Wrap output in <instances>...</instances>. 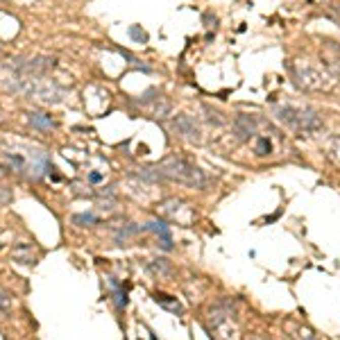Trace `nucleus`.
Segmentation results:
<instances>
[{
  "label": "nucleus",
  "instance_id": "f257e3e1",
  "mask_svg": "<svg viewBox=\"0 0 340 340\" xmlns=\"http://www.w3.org/2000/svg\"><path fill=\"white\" fill-rule=\"evenodd\" d=\"M152 177H163V179H173L179 184H188V186L202 188L209 184V177L202 173L197 166L184 161V159H168V161L159 163L157 168H152Z\"/></svg>",
  "mask_w": 340,
  "mask_h": 340
},
{
  "label": "nucleus",
  "instance_id": "f03ea898",
  "mask_svg": "<svg viewBox=\"0 0 340 340\" xmlns=\"http://www.w3.org/2000/svg\"><path fill=\"white\" fill-rule=\"evenodd\" d=\"M143 229H145V231H154V234L161 238L163 250H170V247H173V238H170V231H168V227L163 225L161 220H159V222H150V225H145Z\"/></svg>",
  "mask_w": 340,
  "mask_h": 340
},
{
  "label": "nucleus",
  "instance_id": "7ed1b4c3",
  "mask_svg": "<svg viewBox=\"0 0 340 340\" xmlns=\"http://www.w3.org/2000/svg\"><path fill=\"white\" fill-rule=\"evenodd\" d=\"M154 302L161 304L163 309L173 311L175 315L182 313V306H179V302H177V299H173V297H170V295H166V293H154Z\"/></svg>",
  "mask_w": 340,
  "mask_h": 340
},
{
  "label": "nucleus",
  "instance_id": "20e7f679",
  "mask_svg": "<svg viewBox=\"0 0 340 340\" xmlns=\"http://www.w3.org/2000/svg\"><path fill=\"white\" fill-rule=\"evenodd\" d=\"M27 118H30L32 127H37V129H50V127H55V123H52L50 116H43V114H27Z\"/></svg>",
  "mask_w": 340,
  "mask_h": 340
},
{
  "label": "nucleus",
  "instance_id": "39448f33",
  "mask_svg": "<svg viewBox=\"0 0 340 340\" xmlns=\"http://www.w3.org/2000/svg\"><path fill=\"white\" fill-rule=\"evenodd\" d=\"M109 284H111V288H114L116 306H118V309H125V306H127V293L120 290V286H118V281H116V279H109Z\"/></svg>",
  "mask_w": 340,
  "mask_h": 340
},
{
  "label": "nucleus",
  "instance_id": "423d86ee",
  "mask_svg": "<svg viewBox=\"0 0 340 340\" xmlns=\"http://www.w3.org/2000/svg\"><path fill=\"white\" fill-rule=\"evenodd\" d=\"M27 252H30V247L27 245H21L14 250V259H18L21 263H34V256H27Z\"/></svg>",
  "mask_w": 340,
  "mask_h": 340
},
{
  "label": "nucleus",
  "instance_id": "0eeeda50",
  "mask_svg": "<svg viewBox=\"0 0 340 340\" xmlns=\"http://www.w3.org/2000/svg\"><path fill=\"white\" fill-rule=\"evenodd\" d=\"M73 222H75V225H95L98 218H95L93 213H77V216H73Z\"/></svg>",
  "mask_w": 340,
  "mask_h": 340
},
{
  "label": "nucleus",
  "instance_id": "6e6552de",
  "mask_svg": "<svg viewBox=\"0 0 340 340\" xmlns=\"http://www.w3.org/2000/svg\"><path fill=\"white\" fill-rule=\"evenodd\" d=\"M129 37H132V39H136V41H141V43H145V41H148V37H145V32H143V30H139V27H136V25H132V27H129Z\"/></svg>",
  "mask_w": 340,
  "mask_h": 340
},
{
  "label": "nucleus",
  "instance_id": "1a4fd4ad",
  "mask_svg": "<svg viewBox=\"0 0 340 340\" xmlns=\"http://www.w3.org/2000/svg\"><path fill=\"white\" fill-rule=\"evenodd\" d=\"M9 306H12V297H9L7 293H3V290H0V309L7 311Z\"/></svg>",
  "mask_w": 340,
  "mask_h": 340
},
{
  "label": "nucleus",
  "instance_id": "9d476101",
  "mask_svg": "<svg viewBox=\"0 0 340 340\" xmlns=\"http://www.w3.org/2000/svg\"><path fill=\"white\" fill-rule=\"evenodd\" d=\"M89 179H91V182H93V184H98L102 177H100V173H91V177H89Z\"/></svg>",
  "mask_w": 340,
  "mask_h": 340
}]
</instances>
